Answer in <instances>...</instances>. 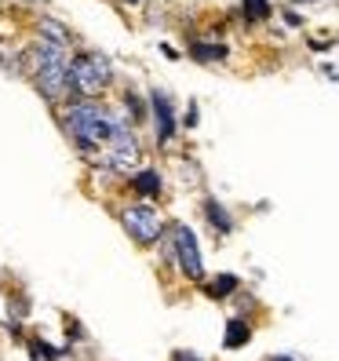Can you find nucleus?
Here are the masks:
<instances>
[{"label": "nucleus", "instance_id": "20", "mask_svg": "<svg viewBox=\"0 0 339 361\" xmlns=\"http://www.w3.org/2000/svg\"><path fill=\"white\" fill-rule=\"evenodd\" d=\"M310 51H317V55L332 51V40H325V37H314V40H310Z\"/></svg>", "mask_w": 339, "mask_h": 361}, {"label": "nucleus", "instance_id": "23", "mask_svg": "<svg viewBox=\"0 0 339 361\" xmlns=\"http://www.w3.org/2000/svg\"><path fill=\"white\" fill-rule=\"evenodd\" d=\"M161 55H168V59H179V51H175L172 44H161Z\"/></svg>", "mask_w": 339, "mask_h": 361}, {"label": "nucleus", "instance_id": "4", "mask_svg": "<svg viewBox=\"0 0 339 361\" xmlns=\"http://www.w3.org/2000/svg\"><path fill=\"white\" fill-rule=\"evenodd\" d=\"M172 245H175V270L186 285H204L208 281V270H204V252H201V241H197V230L183 223V219H172Z\"/></svg>", "mask_w": 339, "mask_h": 361}, {"label": "nucleus", "instance_id": "24", "mask_svg": "<svg viewBox=\"0 0 339 361\" xmlns=\"http://www.w3.org/2000/svg\"><path fill=\"white\" fill-rule=\"evenodd\" d=\"M121 4H124V8H135V4H139V0H121Z\"/></svg>", "mask_w": 339, "mask_h": 361}, {"label": "nucleus", "instance_id": "11", "mask_svg": "<svg viewBox=\"0 0 339 361\" xmlns=\"http://www.w3.org/2000/svg\"><path fill=\"white\" fill-rule=\"evenodd\" d=\"M33 30H37V37H40V40H51V44L70 48V51H73V33H70V26H66V23H58L55 15H37Z\"/></svg>", "mask_w": 339, "mask_h": 361}, {"label": "nucleus", "instance_id": "6", "mask_svg": "<svg viewBox=\"0 0 339 361\" xmlns=\"http://www.w3.org/2000/svg\"><path fill=\"white\" fill-rule=\"evenodd\" d=\"M124 186H128L132 201H150V204H157V201L164 197V176H161V168H154V164H142L139 172H132L128 179H124Z\"/></svg>", "mask_w": 339, "mask_h": 361}, {"label": "nucleus", "instance_id": "16", "mask_svg": "<svg viewBox=\"0 0 339 361\" xmlns=\"http://www.w3.org/2000/svg\"><path fill=\"white\" fill-rule=\"evenodd\" d=\"M230 303H238V314H241V317H248V310H256V307H259V300H256V295H248L245 288H241Z\"/></svg>", "mask_w": 339, "mask_h": 361}, {"label": "nucleus", "instance_id": "5", "mask_svg": "<svg viewBox=\"0 0 339 361\" xmlns=\"http://www.w3.org/2000/svg\"><path fill=\"white\" fill-rule=\"evenodd\" d=\"M150 124H154L157 150H168L183 132V121L175 117V106H172V99H168V92H161V88L150 92Z\"/></svg>", "mask_w": 339, "mask_h": 361}, {"label": "nucleus", "instance_id": "19", "mask_svg": "<svg viewBox=\"0 0 339 361\" xmlns=\"http://www.w3.org/2000/svg\"><path fill=\"white\" fill-rule=\"evenodd\" d=\"M168 361H204V357L194 354V350H186V347H175L172 354H168Z\"/></svg>", "mask_w": 339, "mask_h": 361}, {"label": "nucleus", "instance_id": "15", "mask_svg": "<svg viewBox=\"0 0 339 361\" xmlns=\"http://www.w3.org/2000/svg\"><path fill=\"white\" fill-rule=\"evenodd\" d=\"M77 343H88V329H84L77 317H66V347L73 350Z\"/></svg>", "mask_w": 339, "mask_h": 361}, {"label": "nucleus", "instance_id": "18", "mask_svg": "<svg viewBox=\"0 0 339 361\" xmlns=\"http://www.w3.org/2000/svg\"><path fill=\"white\" fill-rule=\"evenodd\" d=\"M281 18H285V26H292V30H303V26H307V18H303L300 11H295V8H285V11H281Z\"/></svg>", "mask_w": 339, "mask_h": 361}, {"label": "nucleus", "instance_id": "10", "mask_svg": "<svg viewBox=\"0 0 339 361\" xmlns=\"http://www.w3.org/2000/svg\"><path fill=\"white\" fill-rule=\"evenodd\" d=\"M117 110L124 114V121H128L132 128H139V124L150 121V95H139L135 88H124V95H121V106H117Z\"/></svg>", "mask_w": 339, "mask_h": 361}, {"label": "nucleus", "instance_id": "22", "mask_svg": "<svg viewBox=\"0 0 339 361\" xmlns=\"http://www.w3.org/2000/svg\"><path fill=\"white\" fill-rule=\"evenodd\" d=\"M266 361H300V357H295V354H270Z\"/></svg>", "mask_w": 339, "mask_h": 361}, {"label": "nucleus", "instance_id": "7", "mask_svg": "<svg viewBox=\"0 0 339 361\" xmlns=\"http://www.w3.org/2000/svg\"><path fill=\"white\" fill-rule=\"evenodd\" d=\"M201 219L211 226V233H216V238H230V233L238 230L234 212H230L216 194H204V197H201Z\"/></svg>", "mask_w": 339, "mask_h": 361}, {"label": "nucleus", "instance_id": "1", "mask_svg": "<svg viewBox=\"0 0 339 361\" xmlns=\"http://www.w3.org/2000/svg\"><path fill=\"white\" fill-rule=\"evenodd\" d=\"M55 117H58V128L66 132L70 146L92 164V161H99V154L106 150V142H110L117 121H121L124 114L117 110V106H110V102L80 99V102L62 106Z\"/></svg>", "mask_w": 339, "mask_h": 361}, {"label": "nucleus", "instance_id": "3", "mask_svg": "<svg viewBox=\"0 0 339 361\" xmlns=\"http://www.w3.org/2000/svg\"><path fill=\"white\" fill-rule=\"evenodd\" d=\"M117 223L121 230L128 233V241L142 252H150L157 248L164 238H168V230H172V219L164 216V212L150 201H128V204H121L117 208Z\"/></svg>", "mask_w": 339, "mask_h": 361}, {"label": "nucleus", "instance_id": "9", "mask_svg": "<svg viewBox=\"0 0 339 361\" xmlns=\"http://www.w3.org/2000/svg\"><path fill=\"white\" fill-rule=\"evenodd\" d=\"M252 336H256V325H252V317H226V325H223V350H241L252 343Z\"/></svg>", "mask_w": 339, "mask_h": 361}, {"label": "nucleus", "instance_id": "2", "mask_svg": "<svg viewBox=\"0 0 339 361\" xmlns=\"http://www.w3.org/2000/svg\"><path fill=\"white\" fill-rule=\"evenodd\" d=\"M110 84H113V62L102 51H95V48L73 51V59H70V102L102 99L110 92Z\"/></svg>", "mask_w": 339, "mask_h": 361}, {"label": "nucleus", "instance_id": "14", "mask_svg": "<svg viewBox=\"0 0 339 361\" xmlns=\"http://www.w3.org/2000/svg\"><path fill=\"white\" fill-rule=\"evenodd\" d=\"M241 15H245V23H270V18H273V4H270V0H245Z\"/></svg>", "mask_w": 339, "mask_h": 361}, {"label": "nucleus", "instance_id": "8", "mask_svg": "<svg viewBox=\"0 0 339 361\" xmlns=\"http://www.w3.org/2000/svg\"><path fill=\"white\" fill-rule=\"evenodd\" d=\"M241 288H245V281H241V274H234V270H223V274H216V278H208L201 285L204 300H211V303H230Z\"/></svg>", "mask_w": 339, "mask_h": 361}, {"label": "nucleus", "instance_id": "17", "mask_svg": "<svg viewBox=\"0 0 339 361\" xmlns=\"http://www.w3.org/2000/svg\"><path fill=\"white\" fill-rule=\"evenodd\" d=\"M197 124H201V106H197V102H190V106H186V114H183V128H186V132H194Z\"/></svg>", "mask_w": 339, "mask_h": 361}, {"label": "nucleus", "instance_id": "12", "mask_svg": "<svg viewBox=\"0 0 339 361\" xmlns=\"http://www.w3.org/2000/svg\"><path fill=\"white\" fill-rule=\"evenodd\" d=\"M186 51H190V59H194V62H201V66H211V62L230 59L226 40H219V37H201V40H194Z\"/></svg>", "mask_w": 339, "mask_h": 361}, {"label": "nucleus", "instance_id": "21", "mask_svg": "<svg viewBox=\"0 0 339 361\" xmlns=\"http://www.w3.org/2000/svg\"><path fill=\"white\" fill-rule=\"evenodd\" d=\"M321 73H325V77H328V80H332V84H339V66H325V70H321Z\"/></svg>", "mask_w": 339, "mask_h": 361}, {"label": "nucleus", "instance_id": "13", "mask_svg": "<svg viewBox=\"0 0 339 361\" xmlns=\"http://www.w3.org/2000/svg\"><path fill=\"white\" fill-rule=\"evenodd\" d=\"M26 354H30V361H62L70 354V347H55V343H48L44 336H30L26 339Z\"/></svg>", "mask_w": 339, "mask_h": 361}]
</instances>
